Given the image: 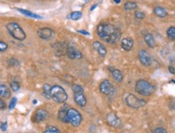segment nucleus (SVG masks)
<instances>
[{
    "mask_svg": "<svg viewBox=\"0 0 175 133\" xmlns=\"http://www.w3.org/2000/svg\"><path fill=\"white\" fill-rule=\"evenodd\" d=\"M83 14H82L81 12H73L70 15L71 19L73 20H78L82 17Z\"/></svg>",
    "mask_w": 175,
    "mask_h": 133,
    "instance_id": "25",
    "label": "nucleus"
},
{
    "mask_svg": "<svg viewBox=\"0 0 175 133\" xmlns=\"http://www.w3.org/2000/svg\"><path fill=\"white\" fill-rule=\"evenodd\" d=\"M93 46L94 49L98 52V54H100V56L105 57V54H107L106 48H105V46H104L101 42L96 41V42H94L93 43Z\"/></svg>",
    "mask_w": 175,
    "mask_h": 133,
    "instance_id": "15",
    "label": "nucleus"
},
{
    "mask_svg": "<svg viewBox=\"0 0 175 133\" xmlns=\"http://www.w3.org/2000/svg\"><path fill=\"white\" fill-rule=\"evenodd\" d=\"M7 29L10 35L18 41H24L26 38V33L18 23L11 22L7 24Z\"/></svg>",
    "mask_w": 175,
    "mask_h": 133,
    "instance_id": "2",
    "label": "nucleus"
},
{
    "mask_svg": "<svg viewBox=\"0 0 175 133\" xmlns=\"http://www.w3.org/2000/svg\"><path fill=\"white\" fill-rule=\"evenodd\" d=\"M49 117V112L44 109H38L36 110L35 114L33 115V122L34 123H41L44 121Z\"/></svg>",
    "mask_w": 175,
    "mask_h": 133,
    "instance_id": "8",
    "label": "nucleus"
},
{
    "mask_svg": "<svg viewBox=\"0 0 175 133\" xmlns=\"http://www.w3.org/2000/svg\"><path fill=\"white\" fill-rule=\"evenodd\" d=\"M36 103H37V101L33 100V104H36Z\"/></svg>",
    "mask_w": 175,
    "mask_h": 133,
    "instance_id": "39",
    "label": "nucleus"
},
{
    "mask_svg": "<svg viewBox=\"0 0 175 133\" xmlns=\"http://www.w3.org/2000/svg\"><path fill=\"white\" fill-rule=\"evenodd\" d=\"M82 122V116L80 113L74 108H69L67 114V123H69L72 126L78 127Z\"/></svg>",
    "mask_w": 175,
    "mask_h": 133,
    "instance_id": "6",
    "label": "nucleus"
},
{
    "mask_svg": "<svg viewBox=\"0 0 175 133\" xmlns=\"http://www.w3.org/2000/svg\"><path fill=\"white\" fill-rule=\"evenodd\" d=\"M135 17L138 20H143L145 18V14L141 11H137L135 12Z\"/></svg>",
    "mask_w": 175,
    "mask_h": 133,
    "instance_id": "29",
    "label": "nucleus"
},
{
    "mask_svg": "<svg viewBox=\"0 0 175 133\" xmlns=\"http://www.w3.org/2000/svg\"><path fill=\"white\" fill-rule=\"evenodd\" d=\"M77 32H78V33H82V34H84V35H86V36L90 35V33H89V32H87V31H85V30H78Z\"/></svg>",
    "mask_w": 175,
    "mask_h": 133,
    "instance_id": "35",
    "label": "nucleus"
},
{
    "mask_svg": "<svg viewBox=\"0 0 175 133\" xmlns=\"http://www.w3.org/2000/svg\"><path fill=\"white\" fill-rule=\"evenodd\" d=\"M106 120H107V123L110 124L111 127H118L121 124L120 122V119L117 117V115L114 113H110V114H107L106 116Z\"/></svg>",
    "mask_w": 175,
    "mask_h": 133,
    "instance_id": "12",
    "label": "nucleus"
},
{
    "mask_svg": "<svg viewBox=\"0 0 175 133\" xmlns=\"http://www.w3.org/2000/svg\"><path fill=\"white\" fill-rule=\"evenodd\" d=\"M115 1V3H117V4H118V3H120L121 2V0H114Z\"/></svg>",
    "mask_w": 175,
    "mask_h": 133,
    "instance_id": "38",
    "label": "nucleus"
},
{
    "mask_svg": "<svg viewBox=\"0 0 175 133\" xmlns=\"http://www.w3.org/2000/svg\"><path fill=\"white\" fill-rule=\"evenodd\" d=\"M154 14L156 15V17H161V18H164L167 16V11L165 8L161 7H156L153 10Z\"/></svg>",
    "mask_w": 175,
    "mask_h": 133,
    "instance_id": "21",
    "label": "nucleus"
},
{
    "mask_svg": "<svg viewBox=\"0 0 175 133\" xmlns=\"http://www.w3.org/2000/svg\"><path fill=\"white\" fill-rule=\"evenodd\" d=\"M7 123H3V124H2V125H1V130H2V131H6V130H7Z\"/></svg>",
    "mask_w": 175,
    "mask_h": 133,
    "instance_id": "34",
    "label": "nucleus"
},
{
    "mask_svg": "<svg viewBox=\"0 0 175 133\" xmlns=\"http://www.w3.org/2000/svg\"><path fill=\"white\" fill-rule=\"evenodd\" d=\"M97 34L100 39L110 44H115L121 39L120 29L110 24H100L97 26Z\"/></svg>",
    "mask_w": 175,
    "mask_h": 133,
    "instance_id": "1",
    "label": "nucleus"
},
{
    "mask_svg": "<svg viewBox=\"0 0 175 133\" xmlns=\"http://www.w3.org/2000/svg\"><path fill=\"white\" fill-rule=\"evenodd\" d=\"M169 71H170V72H171L172 74H175V68L173 67H169Z\"/></svg>",
    "mask_w": 175,
    "mask_h": 133,
    "instance_id": "36",
    "label": "nucleus"
},
{
    "mask_svg": "<svg viewBox=\"0 0 175 133\" xmlns=\"http://www.w3.org/2000/svg\"><path fill=\"white\" fill-rule=\"evenodd\" d=\"M74 100L75 102L79 106H85L87 104V99L84 93H75L74 94Z\"/></svg>",
    "mask_w": 175,
    "mask_h": 133,
    "instance_id": "13",
    "label": "nucleus"
},
{
    "mask_svg": "<svg viewBox=\"0 0 175 133\" xmlns=\"http://www.w3.org/2000/svg\"><path fill=\"white\" fill-rule=\"evenodd\" d=\"M136 91L143 96L152 95L155 91V87L149 82L144 79H140L136 82Z\"/></svg>",
    "mask_w": 175,
    "mask_h": 133,
    "instance_id": "3",
    "label": "nucleus"
},
{
    "mask_svg": "<svg viewBox=\"0 0 175 133\" xmlns=\"http://www.w3.org/2000/svg\"><path fill=\"white\" fill-rule=\"evenodd\" d=\"M100 90L103 94L107 96L113 95L115 94V87L108 79L103 80L100 84Z\"/></svg>",
    "mask_w": 175,
    "mask_h": 133,
    "instance_id": "7",
    "label": "nucleus"
},
{
    "mask_svg": "<svg viewBox=\"0 0 175 133\" xmlns=\"http://www.w3.org/2000/svg\"><path fill=\"white\" fill-rule=\"evenodd\" d=\"M8 48V45L4 42H2V41H0V51L3 52L6 51Z\"/></svg>",
    "mask_w": 175,
    "mask_h": 133,
    "instance_id": "31",
    "label": "nucleus"
},
{
    "mask_svg": "<svg viewBox=\"0 0 175 133\" xmlns=\"http://www.w3.org/2000/svg\"><path fill=\"white\" fill-rule=\"evenodd\" d=\"M152 132L153 133H166L167 131H166V130H165L164 128H162V127H158V128L155 129V130H153L152 131Z\"/></svg>",
    "mask_w": 175,
    "mask_h": 133,
    "instance_id": "32",
    "label": "nucleus"
},
{
    "mask_svg": "<svg viewBox=\"0 0 175 133\" xmlns=\"http://www.w3.org/2000/svg\"><path fill=\"white\" fill-rule=\"evenodd\" d=\"M122 100L126 105H128L129 107L134 108V109H139L146 104V102L144 99H140V98H137L133 94H129V93L123 94Z\"/></svg>",
    "mask_w": 175,
    "mask_h": 133,
    "instance_id": "4",
    "label": "nucleus"
},
{
    "mask_svg": "<svg viewBox=\"0 0 175 133\" xmlns=\"http://www.w3.org/2000/svg\"><path fill=\"white\" fill-rule=\"evenodd\" d=\"M167 36L171 40H175V27H170L167 30Z\"/></svg>",
    "mask_w": 175,
    "mask_h": 133,
    "instance_id": "24",
    "label": "nucleus"
},
{
    "mask_svg": "<svg viewBox=\"0 0 175 133\" xmlns=\"http://www.w3.org/2000/svg\"><path fill=\"white\" fill-rule=\"evenodd\" d=\"M38 36L40 38L44 40H49L54 38V32L51 28H42L38 31Z\"/></svg>",
    "mask_w": 175,
    "mask_h": 133,
    "instance_id": "10",
    "label": "nucleus"
},
{
    "mask_svg": "<svg viewBox=\"0 0 175 133\" xmlns=\"http://www.w3.org/2000/svg\"><path fill=\"white\" fill-rule=\"evenodd\" d=\"M67 55L71 59H80L83 58V54H81V52L73 46L68 47L67 49Z\"/></svg>",
    "mask_w": 175,
    "mask_h": 133,
    "instance_id": "11",
    "label": "nucleus"
},
{
    "mask_svg": "<svg viewBox=\"0 0 175 133\" xmlns=\"http://www.w3.org/2000/svg\"><path fill=\"white\" fill-rule=\"evenodd\" d=\"M6 108V103L2 98H0V110H4Z\"/></svg>",
    "mask_w": 175,
    "mask_h": 133,
    "instance_id": "33",
    "label": "nucleus"
},
{
    "mask_svg": "<svg viewBox=\"0 0 175 133\" xmlns=\"http://www.w3.org/2000/svg\"><path fill=\"white\" fill-rule=\"evenodd\" d=\"M122 48L126 50V51H130L132 50L134 46V40L131 38H125L122 40Z\"/></svg>",
    "mask_w": 175,
    "mask_h": 133,
    "instance_id": "14",
    "label": "nucleus"
},
{
    "mask_svg": "<svg viewBox=\"0 0 175 133\" xmlns=\"http://www.w3.org/2000/svg\"><path fill=\"white\" fill-rule=\"evenodd\" d=\"M111 71V73H112V76L114 78L116 82H122V79H123V76H122V73L120 72L118 69H113Z\"/></svg>",
    "mask_w": 175,
    "mask_h": 133,
    "instance_id": "22",
    "label": "nucleus"
},
{
    "mask_svg": "<svg viewBox=\"0 0 175 133\" xmlns=\"http://www.w3.org/2000/svg\"><path fill=\"white\" fill-rule=\"evenodd\" d=\"M20 88V84L18 82L12 81V83H11V89H12V90L13 92L18 91Z\"/></svg>",
    "mask_w": 175,
    "mask_h": 133,
    "instance_id": "28",
    "label": "nucleus"
},
{
    "mask_svg": "<svg viewBox=\"0 0 175 133\" xmlns=\"http://www.w3.org/2000/svg\"><path fill=\"white\" fill-rule=\"evenodd\" d=\"M16 102H17V98H15V97L14 98H12L11 102H10L9 110H12V109H14L16 105Z\"/></svg>",
    "mask_w": 175,
    "mask_h": 133,
    "instance_id": "30",
    "label": "nucleus"
},
{
    "mask_svg": "<svg viewBox=\"0 0 175 133\" xmlns=\"http://www.w3.org/2000/svg\"><path fill=\"white\" fill-rule=\"evenodd\" d=\"M144 41L145 42L147 43L148 46L149 47H151V48H154L155 46H156V41H155V38H153V36L152 35V34H150V33H148V34H147V35L144 36Z\"/></svg>",
    "mask_w": 175,
    "mask_h": 133,
    "instance_id": "20",
    "label": "nucleus"
},
{
    "mask_svg": "<svg viewBox=\"0 0 175 133\" xmlns=\"http://www.w3.org/2000/svg\"><path fill=\"white\" fill-rule=\"evenodd\" d=\"M71 89H72V91L74 92V94L75 93H84V89L82 88L80 85L76 84H74L71 87Z\"/></svg>",
    "mask_w": 175,
    "mask_h": 133,
    "instance_id": "26",
    "label": "nucleus"
},
{
    "mask_svg": "<svg viewBox=\"0 0 175 133\" xmlns=\"http://www.w3.org/2000/svg\"><path fill=\"white\" fill-rule=\"evenodd\" d=\"M51 89L52 87L49 84H45L42 88V94L45 98L47 99L51 98Z\"/></svg>",
    "mask_w": 175,
    "mask_h": 133,
    "instance_id": "19",
    "label": "nucleus"
},
{
    "mask_svg": "<svg viewBox=\"0 0 175 133\" xmlns=\"http://www.w3.org/2000/svg\"><path fill=\"white\" fill-rule=\"evenodd\" d=\"M51 98L57 103H64L67 100V94L63 88L55 85L51 89Z\"/></svg>",
    "mask_w": 175,
    "mask_h": 133,
    "instance_id": "5",
    "label": "nucleus"
},
{
    "mask_svg": "<svg viewBox=\"0 0 175 133\" xmlns=\"http://www.w3.org/2000/svg\"><path fill=\"white\" fill-rule=\"evenodd\" d=\"M138 7V4L136 2H127L124 4V9L126 12L136 10Z\"/></svg>",
    "mask_w": 175,
    "mask_h": 133,
    "instance_id": "23",
    "label": "nucleus"
},
{
    "mask_svg": "<svg viewBox=\"0 0 175 133\" xmlns=\"http://www.w3.org/2000/svg\"><path fill=\"white\" fill-rule=\"evenodd\" d=\"M0 96L3 98H8L11 96V90L7 85L0 84Z\"/></svg>",
    "mask_w": 175,
    "mask_h": 133,
    "instance_id": "17",
    "label": "nucleus"
},
{
    "mask_svg": "<svg viewBox=\"0 0 175 133\" xmlns=\"http://www.w3.org/2000/svg\"><path fill=\"white\" fill-rule=\"evenodd\" d=\"M44 132L45 133H49V132L57 133V132H60V131H59L57 127H55L49 126V127H47L46 129L44 131Z\"/></svg>",
    "mask_w": 175,
    "mask_h": 133,
    "instance_id": "27",
    "label": "nucleus"
},
{
    "mask_svg": "<svg viewBox=\"0 0 175 133\" xmlns=\"http://www.w3.org/2000/svg\"><path fill=\"white\" fill-rule=\"evenodd\" d=\"M84 1H88V0H84Z\"/></svg>",
    "mask_w": 175,
    "mask_h": 133,
    "instance_id": "40",
    "label": "nucleus"
},
{
    "mask_svg": "<svg viewBox=\"0 0 175 133\" xmlns=\"http://www.w3.org/2000/svg\"><path fill=\"white\" fill-rule=\"evenodd\" d=\"M17 11L20 12V13H22V14L25 15V16H27V17H32V18H35V19H39V20L43 18V17L39 16V15L35 14V13H33V12H30V11H28V10L21 9V8H17Z\"/></svg>",
    "mask_w": 175,
    "mask_h": 133,
    "instance_id": "18",
    "label": "nucleus"
},
{
    "mask_svg": "<svg viewBox=\"0 0 175 133\" xmlns=\"http://www.w3.org/2000/svg\"><path fill=\"white\" fill-rule=\"evenodd\" d=\"M97 7V4H94L93 6V7H92L91 8H90V11H93V10L95 9V8H96Z\"/></svg>",
    "mask_w": 175,
    "mask_h": 133,
    "instance_id": "37",
    "label": "nucleus"
},
{
    "mask_svg": "<svg viewBox=\"0 0 175 133\" xmlns=\"http://www.w3.org/2000/svg\"><path fill=\"white\" fill-rule=\"evenodd\" d=\"M69 108L70 107L67 105H63V107H61V109L59 110L58 114V118L61 122L67 123V114Z\"/></svg>",
    "mask_w": 175,
    "mask_h": 133,
    "instance_id": "16",
    "label": "nucleus"
},
{
    "mask_svg": "<svg viewBox=\"0 0 175 133\" xmlns=\"http://www.w3.org/2000/svg\"><path fill=\"white\" fill-rule=\"evenodd\" d=\"M139 58H140V63L144 66L148 67L152 64V58L150 54L148 53L145 50H141L139 52Z\"/></svg>",
    "mask_w": 175,
    "mask_h": 133,
    "instance_id": "9",
    "label": "nucleus"
}]
</instances>
